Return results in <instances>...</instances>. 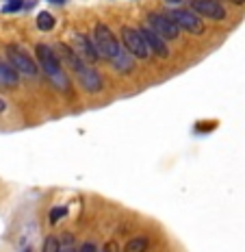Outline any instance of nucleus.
Instances as JSON below:
<instances>
[{
    "instance_id": "obj_1",
    "label": "nucleus",
    "mask_w": 245,
    "mask_h": 252,
    "mask_svg": "<svg viewBox=\"0 0 245 252\" xmlns=\"http://www.w3.org/2000/svg\"><path fill=\"white\" fill-rule=\"evenodd\" d=\"M35 55H37V61L44 70V74L50 78V83L54 87H59L61 92H70V76L65 74L63 70V61L59 59L56 50L48 44H37L35 48Z\"/></svg>"
},
{
    "instance_id": "obj_2",
    "label": "nucleus",
    "mask_w": 245,
    "mask_h": 252,
    "mask_svg": "<svg viewBox=\"0 0 245 252\" xmlns=\"http://www.w3.org/2000/svg\"><path fill=\"white\" fill-rule=\"evenodd\" d=\"M93 44H96L100 59H107L109 63L115 59V55L119 52V48H122L117 37L113 35V31L109 29L107 24H102V22H98L96 29H93Z\"/></svg>"
},
{
    "instance_id": "obj_3",
    "label": "nucleus",
    "mask_w": 245,
    "mask_h": 252,
    "mask_svg": "<svg viewBox=\"0 0 245 252\" xmlns=\"http://www.w3.org/2000/svg\"><path fill=\"white\" fill-rule=\"evenodd\" d=\"M7 57H9V61H11V65L18 70V74H22L26 78L39 76V67H37V63H35V59L24 48H20L18 44L7 46Z\"/></svg>"
},
{
    "instance_id": "obj_4",
    "label": "nucleus",
    "mask_w": 245,
    "mask_h": 252,
    "mask_svg": "<svg viewBox=\"0 0 245 252\" xmlns=\"http://www.w3.org/2000/svg\"><path fill=\"white\" fill-rule=\"evenodd\" d=\"M167 15L171 18V22H176L178 29L187 31V33H191V35H202L206 31L202 18L195 11H191V9H171Z\"/></svg>"
},
{
    "instance_id": "obj_5",
    "label": "nucleus",
    "mask_w": 245,
    "mask_h": 252,
    "mask_svg": "<svg viewBox=\"0 0 245 252\" xmlns=\"http://www.w3.org/2000/svg\"><path fill=\"white\" fill-rule=\"evenodd\" d=\"M122 44L135 59H148L150 57V48L145 44L143 35L139 29H133V26H122Z\"/></svg>"
},
{
    "instance_id": "obj_6",
    "label": "nucleus",
    "mask_w": 245,
    "mask_h": 252,
    "mask_svg": "<svg viewBox=\"0 0 245 252\" xmlns=\"http://www.w3.org/2000/svg\"><path fill=\"white\" fill-rule=\"evenodd\" d=\"M148 26L154 29L165 41H174L180 37V29L176 26V22H171L169 15L165 13H150L148 15Z\"/></svg>"
},
{
    "instance_id": "obj_7",
    "label": "nucleus",
    "mask_w": 245,
    "mask_h": 252,
    "mask_svg": "<svg viewBox=\"0 0 245 252\" xmlns=\"http://www.w3.org/2000/svg\"><path fill=\"white\" fill-rule=\"evenodd\" d=\"M189 4H191V11H195L200 18L217 20V22L228 18L226 9H223L217 0H189Z\"/></svg>"
},
{
    "instance_id": "obj_8",
    "label": "nucleus",
    "mask_w": 245,
    "mask_h": 252,
    "mask_svg": "<svg viewBox=\"0 0 245 252\" xmlns=\"http://www.w3.org/2000/svg\"><path fill=\"white\" fill-rule=\"evenodd\" d=\"M76 76H78V81H81V85L82 89H85L87 94H98V92H102V76H100V72L96 70V67H91V65H82L81 70L76 72Z\"/></svg>"
},
{
    "instance_id": "obj_9",
    "label": "nucleus",
    "mask_w": 245,
    "mask_h": 252,
    "mask_svg": "<svg viewBox=\"0 0 245 252\" xmlns=\"http://www.w3.org/2000/svg\"><path fill=\"white\" fill-rule=\"evenodd\" d=\"M141 35H143V39H145V44H148V48L150 52H154L156 57H161V59H169V48H167V41H165L163 37H161L159 33H156L154 29H150L148 24L141 26Z\"/></svg>"
},
{
    "instance_id": "obj_10",
    "label": "nucleus",
    "mask_w": 245,
    "mask_h": 252,
    "mask_svg": "<svg viewBox=\"0 0 245 252\" xmlns=\"http://www.w3.org/2000/svg\"><path fill=\"white\" fill-rule=\"evenodd\" d=\"M74 46H76L74 50L78 52V57H81L82 61L96 63L98 59H100L96 44H93V37H87L85 33H76V35H74Z\"/></svg>"
},
{
    "instance_id": "obj_11",
    "label": "nucleus",
    "mask_w": 245,
    "mask_h": 252,
    "mask_svg": "<svg viewBox=\"0 0 245 252\" xmlns=\"http://www.w3.org/2000/svg\"><path fill=\"white\" fill-rule=\"evenodd\" d=\"M54 50H56V55H59V59L63 61L65 65L70 67L72 72H74V74H76V72L87 63V61H82L81 57H78V52H76L74 48H70L67 44H56V46H54Z\"/></svg>"
},
{
    "instance_id": "obj_12",
    "label": "nucleus",
    "mask_w": 245,
    "mask_h": 252,
    "mask_svg": "<svg viewBox=\"0 0 245 252\" xmlns=\"http://www.w3.org/2000/svg\"><path fill=\"white\" fill-rule=\"evenodd\" d=\"M111 65L115 67V72H119V74H130L135 70V57L126 48H119L115 59L111 61Z\"/></svg>"
},
{
    "instance_id": "obj_13",
    "label": "nucleus",
    "mask_w": 245,
    "mask_h": 252,
    "mask_svg": "<svg viewBox=\"0 0 245 252\" xmlns=\"http://www.w3.org/2000/svg\"><path fill=\"white\" fill-rule=\"evenodd\" d=\"M20 83L18 70L7 63H0V87H15Z\"/></svg>"
},
{
    "instance_id": "obj_14",
    "label": "nucleus",
    "mask_w": 245,
    "mask_h": 252,
    "mask_svg": "<svg viewBox=\"0 0 245 252\" xmlns=\"http://www.w3.org/2000/svg\"><path fill=\"white\" fill-rule=\"evenodd\" d=\"M148 246H150L148 237H133L126 246H124L122 252H145L148 250Z\"/></svg>"
},
{
    "instance_id": "obj_15",
    "label": "nucleus",
    "mask_w": 245,
    "mask_h": 252,
    "mask_svg": "<svg viewBox=\"0 0 245 252\" xmlns=\"http://www.w3.org/2000/svg\"><path fill=\"white\" fill-rule=\"evenodd\" d=\"M54 22L56 20L52 18V13H48V11H41L37 15V29L39 31H52L54 29Z\"/></svg>"
},
{
    "instance_id": "obj_16",
    "label": "nucleus",
    "mask_w": 245,
    "mask_h": 252,
    "mask_svg": "<svg viewBox=\"0 0 245 252\" xmlns=\"http://www.w3.org/2000/svg\"><path fill=\"white\" fill-rule=\"evenodd\" d=\"M59 248H61V239L54 237V235H48L44 239V250L41 252H59Z\"/></svg>"
},
{
    "instance_id": "obj_17",
    "label": "nucleus",
    "mask_w": 245,
    "mask_h": 252,
    "mask_svg": "<svg viewBox=\"0 0 245 252\" xmlns=\"http://www.w3.org/2000/svg\"><path fill=\"white\" fill-rule=\"evenodd\" d=\"M67 215V209L65 207H54V209H50V222L54 224V222H59L61 218H65Z\"/></svg>"
},
{
    "instance_id": "obj_18",
    "label": "nucleus",
    "mask_w": 245,
    "mask_h": 252,
    "mask_svg": "<svg viewBox=\"0 0 245 252\" xmlns=\"http://www.w3.org/2000/svg\"><path fill=\"white\" fill-rule=\"evenodd\" d=\"M22 2H24V0H9V2L2 7V13H13V11H20V9H22Z\"/></svg>"
},
{
    "instance_id": "obj_19",
    "label": "nucleus",
    "mask_w": 245,
    "mask_h": 252,
    "mask_svg": "<svg viewBox=\"0 0 245 252\" xmlns=\"http://www.w3.org/2000/svg\"><path fill=\"white\" fill-rule=\"evenodd\" d=\"M76 252H96V244H91V241H89V244H82Z\"/></svg>"
},
{
    "instance_id": "obj_20",
    "label": "nucleus",
    "mask_w": 245,
    "mask_h": 252,
    "mask_svg": "<svg viewBox=\"0 0 245 252\" xmlns=\"http://www.w3.org/2000/svg\"><path fill=\"white\" fill-rule=\"evenodd\" d=\"M4 109H7V102H4V100H2V98H0V113H2V111H4Z\"/></svg>"
},
{
    "instance_id": "obj_21",
    "label": "nucleus",
    "mask_w": 245,
    "mask_h": 252,
    "mask_svg": "<svg viewBox=\"0 0 245 252\" xmlns=\"http://www.w3.org/2000/svg\"><path fill=\"white\" fill-rule=\"evenodd\" d=\"M230 2H234V4H237V7H243V4H245V0H230Z\"/></svg>"
},
{
    "instance_id": "obj_22",
    "label": "nucleus",
    "mask_w": 245,
    "mask_h": 252,
    "mask_svg": "<svg viewBox=\"0 0 245 252\" xmlns=\"http://www.w3.org/2000/svg\"><path fill=\"white\" fill-rule=\"evenodd\" d=\"M165 2H169V4H178V2H182V0H165Z\"/></svg>"
},
{
    "instance_id": "obj_23",
    "label": "nucleus",
    "mask_w": 245,
    "mask_h": 252,
    "mask_svg": "<svg viewBox=\"0 0 245 252\" xmlns=\"http://www.w3.org/2000/svg\"><path fill=\"white\" fill-rule=\"evenodd\" d=\"M50 2H54V4H63L65 0H50Z\"/></svg>"
},
{
    "instance_id": "obj_24",
    "label": "nucleus",
    "mask_w": 245,
    "mask_h": 252,
    "mask_svg": "<svg viewBox=\"0 0 245 252\" xmlns=\"http://www.w3.org/2000/svg\"><path fill=\"white\" fill-rule=\"evenodd\" d=\"M24 252H30V250H28V248H26V250H24Z\"/></svg>"
}]
</instances>
